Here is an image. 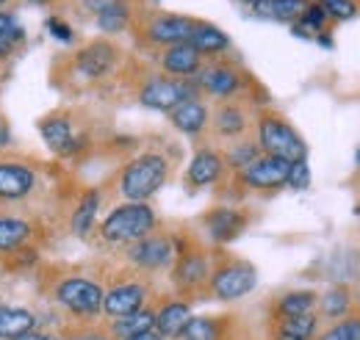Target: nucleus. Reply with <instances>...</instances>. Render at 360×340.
<instances>
[{
	"instance_id": "nucleus-22",
	"label": "nucleus",
	"mask_w": 360,
	"mask_h": 340,
	"mask_svg": "<svg viewBox=\"0 0 360 340\" xmlns=\"http://www.w3.org/2000/svg\"><path fill=\"white\" fill-rule=\"evenodd\" d=\"M139 0H105L103 8L94 14V25L103 37H117L122 31L131 28L134 22V11Z\"/></svg>"
},
{
	"instance_id": "nucleus-1",
	"label": "nucleus",
	"mask_w": 360,
	"mask_h": 340,
	"mask_svg": "<svg viewBox=\"0 0 360 340\" xmlns=\"http://www.w3.org/2000/svg\"><path fill=\"white\" fill-rule=\"evenodd\" d=\"M169 171H172V164L164 152L144 150L120 169L117 194L125 202H150V197H155L167 185Z\"/></svg>"
},
{
	"instance_id": "nucleus-44",
	"label": "nucleus",
	"mask_w": 360,
	"mask_h": 340,
	"mask_svg": "<svg viewBox=\"0 0 360 340\" xmlns=\"http://www.w3.org/2000/svg\"><path fill=\"white\" fill-rule=\"evenodd\" d=\"M238 3H244V6H250V8H252V6L258 3V0H238Z\"/></svg>"
},
{
	"instance_id": "nucleus-20",
	"label": "nucleus",
	"mask_w": 360,
	"mask_h": 340,
	"mask_svg": "<svg viewBox=\"0 0 360 340\" xmlns=\"http://www.w3.org/2000/svg\"><path fill=\"white\" fill-rule=\"evenodd\" d=\"M202 55L191 47L188 42L169 44V47H161L158 50V70L169 78H180V81H191L200 67H202Z\"/></svg>"
},
{
	"instance_id": "nucleus-2",
	"label": "nucleus",
	"mask_w": 360,
	"mask_h": 340,
	"mask_svg": "<svg viewBox=\"0 0 360 340\" xmlns=\"http://www.w3.org/2000/svg\"><path fill=\"white\" fill-rule=\"evenodd\" d=\"M61 64H67V78L78 86H94L108 81L120 64H122V47L111 42L108 37H97L78 47L72 55L61 58Z\"/></svg>"
},
{
	"instance_id": "nucleus-36",
	"label": "nucleus",
	"mask_w": 360,
	"mask_h": 340,
	"mask_svg": "<svg viewBox=\"0 0 360 340\" xmlns=\"http://www.w3.org/2000/svg\"><path fill=\"white\" fill-rule=\"evenodd\" d=\"M316 3L330 14L333 22H347L360 14V6L355 0H316Z\"/></svg>"
},
{
	"instance_id": "nucleus-41",
	"label": "nucleus",
	"mask_w": 360,
	"mask_h": 340,
	"mask_svg": "<svg viewBox=\"0 0 360 340\" xmlns=\"http://www.w3.org/2000/svg\"><path fill=\"white\" fill-rule=\"evenodd\" d=\"M17 340H64V338L56 335V332H47L42 327H37V329H31L28 335H22V338H17Z\"/></svg>"
},
{
	"instance_id": "nucleus-40",
	"label": "nucleus",
	"mask_w": 360,
	"mask_h": 340,
	"mask_svg": "<svg viewBox=\"0 0 360 340\" xmlns=\"http://www.w3.org/2000/svg\"><path fill=\"white\" fill-rule=\"evenodd\" d=\"M8 147H11V128H8L6 117L0 114V155L8 152Z\"/></svg>"
},
{
	"instance_id": "nucleus-5",
	"label": "nucleus",
	"mask_w": 360,
	"mask_h": 340,
	"mask_svg": "<svg viewBox=\"0 0 360 340\" xmlns=\"http://www.w3.org/2000/svg\"><path fill=\"white\" fill-rule=\"evenodd\" d=\"M255 141L261 147L264 155L280 158V161H305L308 158V144L302 141V136L297 128L274 108H258L255 114Z\"/></svg>"
},
{
	"instance_id": "nucleus-48",
	"label": "nucleus",
	"mask_w": 360,
	"mask_h": 340,
	"mask_svg": "<svg viewBox=\"0 0 360 340\" xmlns=\"http://www.w3.org/2000/svg\"><path fill=\"white\" fill-rule=\"evenodd\" d=\"M153 3H158V0H153Z\"/></svg>"
},
{
	"instance_id": "nucleus-8",
	"label": "nucleus",
	"mask_w": 360,
	"mask_h": 340,
	"mask_svg": "<svg viewBox=\"0 0 360 340\" xmlns=\"http://www.w3.org/2000/svg\"><path fill=\"white\" fill-rule=\"evenodd\" d=\"M39 133H42L47 150L58 158H78L91 144V136L75 117V111H70V108H58V111H50L47 117H42Z\"/></svg>"
},
{
	"instance_id": "nucleus-11",
	"label": "nucleus",
	"mask_w": 360,
	"mask_h": 340,
	"mask_svg": "<svg viewBox=\"0 0 360 340\" xmlns=\"http://www.w3.org/2000/svg\"><path fill=\"white\" fill-rule=\"evenodd\" d=\"M175 244H178V255L172 263V285L180 294H200V291L208 294V277H211L208 255L197 244L180 235H175Z\"/></svg>"
},
{
	"instance_id": "nucleus-13",
	"label": "nucleus",
	"mask_w": 360,
	"mask_h": 340,
	"mask_svg": "<svg viewBox=\"0 0 360 340\" xmlns=\"http://www.w3.org/2000/svg\"><path fill=\"white\" fill-rule=\"evenodd\" d=\"M175 255H178L175 235L158 233V230L150 233V235H144L141 241H136L131 247H125V260L134 266L136 271H147V274L172 268Z\"/></svg>"
},
{
	"instance_id": "nucleus-21",
	"label": "nucleus",
	"mask_w": 360,
	"mask_h": 340,
	"mask_svg": "<svg viewBox=\"0 0 360 340\" xmlns=\"http://www.w3.org/2000/svg\"><path fill=\"white\" fill-rule=\"evenodd\" d=\"M167 117H169V125L188 138H200L211 125V108L205 105L202 97H191V100L180 103Z\"/></svg>"
},
{
	"instance_id": "nucleus-14",
	"label": "nucleus",
	"mask_w": 360,
	"mask_h": 340,
	"mask_svg": "<svg viewBox=\"0 0 360 340\" xmlns=\"http://www.w3.org/2000/svg\"><path fill=\"white\" fill-rule=\"evenodd\" d=\"M288 161L261 155L255 158L250 166L241 171H233V185H238L241 191H255V194H266V191H280L285 188V177H288Z\"/></svg>"
},
{
	"instance_id": "nucleus-34",
	"label": "nucleus",
	"mask_w": 360,
	"mask_h": 340,
	"mask_svg": "<svg viewBox=\"0 0 360 340\" xmlns=\"http://www.w3.org/2000/svg\"><path fill=\"white\" fill-rule=\"evenodd\" d=\"M180 340H222V321L214 315H191Z\"/></svg>"
},
{
	"instance_id": "nucleus-26",
	"label": "nucleus",
	"mask_w": 360,
	"mask_h": 340,
	"mask_svg": "<svg viewBox=\"0 0 360 340\" xmlns=\"http://www.w3.org/2000/svg\"><path fill=\"white\" fill-rule=\"evenodd\" d=\"M39 327V315L31 307L3 304L0 307V340H17Z\"/></svg>"
},
{
	"instance_id": "nucleus-18",
	"label": "nucleus",
	"mask_w": 360,
	"mask_h": 340,
	"mask_svg": "<svg viewBox=\"0 0 360 340\" xmlns=\"http://www.w3.org/2000/svg\"><path fill=\"white\" fill-rule=\"evenodd\" d=\"M225 158H222V150L217 147H200L194 150L191 161H188V169L183 174V183L188 191H200V188H208L214 183H222L225 177Z\"/></svg>"
},
{
	"instance_id": "nucleus-29",
	"label": "nucleus",
	"mask_w": 360,
	"mask_h": 340,
	"mask_svg": "<svg viewBox=\"0 0 360 340\" xmlns=\"http://www.w3.org/2000/svg\"><path fill=\"white\" fill-rule=\"evenodd\" d=\"M314 0H258L255 6H252V11L258 14V17H264V20H274V22H297L305 11H308V6H311Z\"/></svg>"
},
{
	"instance_id": "nucleus-33",
	"label": "nucleus",
	"mask_w": 360,
	"mask_h": 340,
	"mask_svg": "<svg viewBox=\"0 0 360 340\" xmlns=\"http://www.w3.org/2000/svg\"><path fill=\"white\" fill-rule=\"evenodd\" d=\"M316 304H319L321 315H327V318H344L349 313V307H352V294H349L347 285H335L324 296H319Z\"/></svg>"
},
{
	"instance_id": "nucleus-28",
	"label": "nucleus",
	"mask_w": 360,
	"mask_h": 340,
	"mask_svg": "<svg viewBox=\"0 0 360 340\" xmlns=\"http://www.w3.org/2000/svg\"><path fill=\"white\" fill-rule=\"evenodd\" d=\"M319 329V315H288V318H274L271 340H314Z\"/></svg>"
},
{
	"instance_id": "nucleus-39",
	"label": "nucleus",
	"mask_w": 360,
	"mask_h": 340,
	"mask_svg": "<svg viewBox=\"0 0 360 340\" xmlns=\"http://www.w3.org/2000/svg\"><path fill=\"white\" fill-rule=\"evenodd\" d=\"M64 340H114L108 335V329H97V327H75L67 335H61Z\"/></svg>"
},
{
	"instance_id": "nucleus-6",
	"label": "nucleus",
	"mask_w": 360,
	"mask_h": 340,
	"mask_svg": "<svg viewBox=\"0 0 360 340\" xmlns=\"http://www.w3.org/2000/svg\"><path fill=\"white\" fill-rule=\"evenodd\" d=\"M194 25H197V17L136 6L131 31H136L141 44H147L153 50H161V47H169V44L188 42Z\"/></svg>"
},
{
	"instance_id": "nucleus-45",
	"label": "nucleus",
	"mask_w": 360,
	"mask_h": 340,
	"mask_svg": "<svg viewBox=\"0 0 360 340\" xmlns=\"http://www.w3.org/2000/svg\"><path fill=\"white\" fill-rule=\"evenodd\" d=\"M8 3H11V0H0V8H3V6H8Z\"/></svg>"
},
{
	"instance_id": "nucleus-9",
	"label": "nucleus",
	"mask_w": 360,
	"mask_h": 340,
	"mask_svg": "<svg viewBox=\"0 0 360 340\" xmlns=\"http://www.w3.org/2000/svg\"><path fill=\"white\" fill-rule=\"evenodd\" d=\"M258 285V271L252 263L241 260V257L222 255L211 266V277H208V294L219 301H236L252 294Z\"/></svg>"
},
{
	"instance_id": "nucleus-32",
	"label": "nucleus",
	"mask_w": 360,
	"mask_h": 340,
	"mask_svg": "<svg viewBox=\"0 0 360 340\" xmlns=\"http://www.w3.org/2000/svg\"><path fill=\"white\" fill-rule=\"evenodd\" d=\"M316 301H319L316 291H288V294H283L280 299H274V318L314 313Z\"/></svg>"
},
{
	"instance_id": "nucleus-4",
	"label": "nucleus",
	"mask_w": 360,
	"mask_h": 340,
	"mask_svg": "<svg viewBox=\"0 0 360 340\" xmlns=\"http://www.w3.org/2000/svg\"><path fill=\"white\" fill-rule=\"evenodd\" d=\"M50 301L67 313L70 318L75 321H91L103 313V296H105V288L84 274H61L53 280L50 291H47Z\"/></svg>"
},
{
	"instance_id": "nucleus-46",
	"label": "nucleus",
	"mask_w": 360,
	"mask_h": 340,
	"mask_svg": "<svg viewBox=\"0 0 360 340\" xmlns=\"http://www.w3.org/2000/svg\"><path fill=\"white\" fill-rule=\"evenodd\" d=\"M358 164H360V150H358Z\"/></svg>"
},
{
	"instance_id": "nucleus-17",
	"label": "nucleus",
	"mask_w": 360,
	"mask_h": 340,
	"mask_svg": "<svg viewBox=\"0 0 360 340\" xmlns=\"http://www.w3.org/2000/svg\"><path fill=\"white\" fill-rule=\"evenodd\" d=\"M39 235V224L31 216L17 211H0V257L17 255L25 247H34Z\"/></svg>"
},
{
	"instance_id": "nucleus-7",
	"label": "nucleus",
	"mask_w": 360,
	"mask_h": 340,
	"mask_svg": "<svg viewBox=\"0 0 360 340\" xmlns=\"http://www.w3.org/2000/svg\"><path fill=\"white\" fill-rule=\"evenodd\" d=\"M191 81L197 86L200 97H214L217 103L233 100V97H244L247 89L255 84V81L250 78V72H247L238 61H233V58H227V55L205 58L202 67H200V72H197Z\"/></svg>"
},
{
	"instance_id": "nucleus-16",
	"label": "nucleus",
	"mask_w": 360,
	"mask_h": 340,
	"mask_svg": "<svg viewBox=\"0 0 360 340\" xmlns=\"http://www.w3.org/2000/svg\"><path fill=\"white\" fill-rule=\"evenodd\" d=\"M147 299H150V285L144 280H122V282H114L111 288H105V296H103V315H108L111 321L114 318H125L131 313H139L147 307Z\"/></svg>"
},
{
	"instance_id": "nucleus-31",
	"label": "nucleus",
	"mask_w": 360,
	"mask_h": 340,
	"mask_svg": "<svg viewBox=\"0 0 360 340\" xmlns=\"http://www.w3.org/2000/svg\"><path fill=\"white\" fill-rule=\"evenodd\" d=\"M261 155H264V152H261L258 141L250 138V136L230 141L225 150H222V158H225L227 171H241L244 166H250L255 158H261Z\"/></svg>"
},
{
	"instance_id": "nucleus-30",
	"label": "nucleus",
	"mask_w": 360,
	"mask_h": 340,
	"mask_svg": "<svg viewBox=\"0 0 360 340\" xmlns=\"http://www.w3.org/2000/svg\"><path fill=\"white\" fill-rule=\"evenodd\" d=\"M147 329H155V310L153 307H144V310L131 313L125 318H114L108 324V335L114 340H128L139 332H147Z\"/></svg>"
},
{
	"instance_id": "nucleus-42",
	"label": "nucleus",
	"mask_w": 360,
	"mask_h": 340,
	"mask_svg": "<svg viewBox=\"0 0 360 340\" xmlns=\"http://www.w3.org/2000/svg\"><path fill=\"white\" fill-rule=\"evenodd\" d=\"M128 340H164L155 329H147V332H139V335H134V338H128Z\"/></svg>"
},
{
	"instance_id": "nucleus-38",
	"label": "nucleus",
	"mask_w": 360,
	"mask_h": 340,
	"mask_svg": "<svg viewBox=\"0 0 360 340\" xmlns=\"http://www.w3.org/2000/svg\"><path fill=\"white\" fill-rule=\"evenodd\" d=\"M285 185L294 188V191H305V188H311V166H308V158H305V161H294V164L288 166Z\"/></svg>"
},
{
	"instance_id": "nucleus-24",
	"label": "nucleus",
	"mask_w": 360,
	"mask_h": 340,
	"mask_svg": "<svg viewBox=\"0 0 360 340\" xmlns=\"http://www.w3.org/2000/svg\"><path fill=\"white\" fill-rule=\"evenodd\" d=\"M188 44L202 55V58H219V55H227V50L233 47L230 37L219 25L208 22V20H197L191 37H188Z\"/></svg>"
},
{
	"instance_id": "nucleus-15",
	"label": "nucleus",
	"mask_w": 360,
	"mask_h": 340,
	"mask_svg": "<svg viewBox=\"0 0 360 340\" xmlns=\"http://www.w3.org/2000/svg\"><path fill=\"white\" fill-rule=\"evenodd\" d=\"M255 108L244 100V97H233V100H222L217 103V108L211 111V125L217 138L225 141H236L244 138L250 130L255 128Z\"/></svg>"
},
{
	"instance_id": "nucleus-25",
	"label": "nucleus",
	"mask_w": 360,
	"mask_h": 340,
	"mask_svg": "<svg viewBox=\"0 0 360 340\" xmlns=\"http://www.w3.org/2000/svg\"><path fill=\"white\" fill-rule=\"evenodd\" d=\"M191 321V307L188 301L180 299H169L155 310V332L164 340H180L183 329Z\"/></svg>"
},
{
	"instance_id": "nucleus-37",
	"label": "nucleus",
	"mask_w": 360,
	"mask_h": 340,
	"mask_svg": "<svg viewBox=\"0 0 360 340\" xmlns=\"http://www.w3.org/2000/svg\"><path fill=\"white\" fill-rule=\"evenodd\" d=\"M45 28H47V34L56 39V42H61V44H72L75 42V28L61 17V14H53V17H47V22H45Z\"/></svg>"
},
{
	"instance_id": "nucleus-23",
	"label": "nucleus",
	"mask_w": 360,
	"mask_h": 340,
	"mask_svg": "<svg viewBox=\"0 0 360 340\" xmlns=\"http://www.w3.org/2000/svg\"><path fill=\"white\" fill-rule=\"evenodd\" d=\"M100 205H103V191L100 188H86L75 208L70 213V233L81 241H86L94 230V221H97V213H100Z\"/></svg>"
},
{
	"instance_id": "nucleus-27",
	"label": "nucleus",
	"mask_w": 360,
	"mask_h": 340,
	"mask_svg": "<svg viewBox=\"0 0 360 340\" xmlns=\"http://www.w3.org/2000/svg\"><path fill=\"white\" fill-rule=\"evenodd\" d=\"M25 42H28V34L20 25L17 14L8 8H0V64H8L14 55H20Z\"/></svg>"
},
{
	"instance_id": "nucleus-12",
	"label": "nucleus",
	"mask_w": 360,
	"mask_h": 340,
	"mask_svg": "<svg viewBox=\"0 0 360 340\" xmlns=\"http://www.w3.org/2000/svg\"><path fill=\"white\" fill-rule=\"evenodd\" d=\"M39 169L28 158L0 155V205H17L37 194Z\"/></svg>"
},
{
	"instance_id": "nucleus-19",
	"label": "nucleus",
	"mask_w": 360,
	"mask_h": 340,
	"mask_svg": "<svg viewBox=\"0 0 360 340\" xmlns=\"http://www.w3.org/2000/svg\"><path fill=\"white\" fill-rule=\"evenodd\" d=\"M200 224L205 230V235L214 241V244H230L236 241L247 224H250V216L241 208H230V205H219V208H211L200 216Z\"/></svg>"
},
{
	"instance_id": "nucleus-10",
	"label": "nucleus",
	"mask_w": 360,
	"mask_h": 340,
	"mask_svg": "<svg viewBox=\"0 0 360 340\" xmlns=\"http://www.w3.org/2000/svg\"><path fill=\"white\" fill-rule=\"evenodd\" d=\"M191 97H200L194 81H180V78H169L164 72H150L139 89H136V100L144 105V108H153V111H164L169 114L172 108H178L180 103L191 100Z\"/></svg>"
},
{
	"instance_id": "nucleus-47",
	"label": "nucleus",
	"mask_w": 360,
	"mask_h": 340,
	"mask_svg": "<svg viewBox=\"0 0 360 340\" xmlns=\"http://www.w3.org/2000/svg\"><path fill=\"white\" fill-rule=\"evenodd\" d=\"M0 307H3V296H0Z\"/></svg>"
},
{
	"instance_id": "nucleus-43",
	"label": "nucleus",
	"mask_w": 360,
	"mask_h": 340,
	"mask_svg": "<svg viewBox=\"0 0 360 340\" xmlns=\"http://www.w3.org/2000/svg\"><path fill=\"white\" fill-rule=\"evenodd\" d=\"M25 3H31V6H58L61 0H25Z\"/></svg>"
},
{
	"instance_id": "nucleus-35",
	"label": "nucleus",
	"mask_w": 360,
	"mask_h": 340,
	"mask_svg": "<svg viewBox=\"0 0 360 340\" xmlns=\"http://www.w3.org/2000/svg\"><path fill=\"white\" fill-rule=\"evenodd\" d=\"M316 340H360V315H347L327 332H321Z\"/></svg>"
},
{
	"instance_id": "nucleus-3",
	"label": "nucleus",
	"mask_w": 360,
	"mask_h": 340,
	"mask_svg": "<svg viewBox=\"0 0 360 340\" xmlns=\"http://www.w3.org/2000/svg\"><path fill=\"white\" fill-rule=\"evenodd\" d=\"M155 230H158V213L150 202H122L100 221L97 235L103 244L125 249Z\"/></svg>"
}]
</instances>
